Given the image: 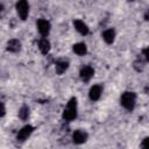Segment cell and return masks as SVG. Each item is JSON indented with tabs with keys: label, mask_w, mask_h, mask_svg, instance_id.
Returning <instances> with one entry per match:
<instances>
[{
	"label": "cell",
	"mask_w": 149,
	"mask_h": 149,
	"mask_svg": "<svg viewBox=\"0 0 149 149\" xmlns=\"http://www.w3.org/2000/svg\"><path fill=\"white\" fill-rule=\"evenodd\" d=\"M121 105L128 109V111H132L135 106V101H136V94L134 92H125L122 93L121 95Z\"/></svg>",
	"instance_id": "obj_2"
},
{
	"label": "cell",
	"mask_w": 149,
	"mask_h": 149,
	"mask_svg": "<svg viewBox=\"0 0 149 149\" xmlns=\"http://www.w3.org/2000/svg\"><path fill=\"white\" fill-rule=\"evenodd\" d=\"M114 37H115V33H114L113 29H107V30H105L104 34H102L104 41H105L106 43H108V44H111V43L114 42Z\"/></svg>",
	"instance_id": "obj_12"
},
{
	"label": "cell",
	"mask_w": 149,
	"mask_h": 149,
	"mask_svg": "<svg viewBox=\"0 0 149 149\" xmlns=\"http://www.w3.org/2000/svg\"><path fill=\"white\" fill-rule=\"evenodd\" d=\"M37 29H38V31H40V34L42 36H47L49 34V31H50V23H49V21H47L44 19H40L37 21Z\"/></svg>",
	"instance_id": "obj_5"
},
{
	"label": "cell",
	"mask_w": 149,
	"mask_h": 149,
	"mask_svg": "<svg viewBox=\"0 0 149 149\" xmlns=\"http://www.w3.org/2000/svg\"><path fill=\"white\" fill-rule=\"evenodd\" d=\"M72 139H73V142H74V143H77V144H81V143H84V142L86 141V139H87V134H86L85 132L78 129V130H76V132L73 133Z\"/></svg>",
	"instance_id": "obj_7"
},
{
	"label": "cell",
	"mask_w": 149,
	"mask_h": 149,
	"mask_svg": "<svg viewBox=\"0 0 149 149\" xmlns=\"http://www.w3.org/2000/svg\"><path fill=\"white\" fill-rule=\"evenodd\" d=\"M148 141H149V139H148V137H146V139L143 140V142H142L141 147H142V148H147V143H148Z\"/></svg>",
	"instance_id": "obj_17"
},
{
	"label": "cell",
	"mask_w": 149,
	"mask_h": 149,
	"mask_svg": "<svg viewBox=\"0 0 149 149\" xmlns=\"http://www.w3.org/2000/svg\"><path fill=\"white\" fill-rule=\"evenodd\" d=\"M3 13H5V9H3V6L2 5H0V17L3 15Z\"/></svg>",
	"instance_id": "obj_18"
},
{
	"label": "cell",
	"mask_w": 149,
	"mask_h": 149,
	"mask_svg": "<svg viewBox=\"0 0 149 149\" xmlns=\"http://www.w3.org/2000/svg\"><path fill=\"white\" fill-rule=\"evenodd\" d=\"M127 1H134V0H127Z\"/></svg>",
	"instance_id": "obj_19"
},
{
	"label": "cell",
	"mask_w": 149,
	"mask_h": 149,
	"mask_svg": "<svg viewBox=\"0 0 149 149\" xmlns=\"http://www.w3.org/2000/svg\"><path fill=\"white\" fill-rule=\"evenodd\" d=\"M20 47H21V44H20L19 40H15V38L9 40L8 43H7V50L10 51V52H16V51H19V50H20Z\"/></svg>",
	"instance_id": "obj_10"
},
{
	"label": "cell",
	"mask_w": 149,
	"mask_h": 149,
	"mask_svg": "<svg viewBox=\"0 0 149 149\" xmlns=\"http://www.w3.org/2000/svg\"><path fill=\"white\" fill-rule=\"evenodd\" d=\"M68 68H69V63L65 61H61V62L56 63V72L58 74H62L63 72H65Z\"/></svg>",
	"instance_id": "obj_13"
},
{
	"label": "cell",
	"mask_w": 149,
	"mask_h": 149,
	"mask_svg": "<svg viewBox=\"0 0 149 149\" xmlns=\"http://www.w3.org/2000/svg\"><path fill=\"white\" fill-rule=\"evenodd\" d=\"M93 74H94V70L92 66H88V65L81 68V70L79 72V76H80L81 80H84V81H88L93 77Z\"/></svg>",
	"instance_id": "obj_6"
},
{
	"label": "cell",
	"mask_w": 149,
	"mask_h": 149,
	"mask_svg": "<svg viewBox=\"0 0 149 149\" xmlns=\"http://www.w3.org/2000/svg\"><path fill=\"white\" fill-rule=\"evenodd\" d=\"M28 115H29V108H28L27 106L21 107L20 111H19V116H20L22 120H26V119L28 118Z\"/></svg>",
	"instance_id": "obj_15"
},
{
	"label": "cell",
	"mask_w": 149,
	"mask_h": 149,
	"mask_svg": "<svg viewBox=\"0 0 149 149\" xmlns=\"http://www.w3.org/2000/svg\"><path fill=\"white\" fill-rule=\"evenodd\" d=\"M38 48H40V50H41L42 54L47 55L49 52V50H50V43H49V41L45 37L41 38L40 42H38Z\"/></svg>",
	"instance_id": "obj_11"
},
{
	"label": "cell",
	"mask_w": 149,
	"mask_h": 149,
	"mask_svg": "<svg viewBox=\"0 0 149 149\" xmlns=\"http://www.w3.org/2000/svg\"><path fill=\"white\" fill-rule=\"evenodd\" d=\"M77 116V99L71 98L68 102L66 108L63 112V119L66 121H71Z\"/></svg>",
	"instance_id": "obj_1"
},
{
	"label": "cell",
	"mask_w": 149,
	"mask_h": 149,
	"mask_svg": "<svg viewBox=\"0 0 149 149\" xmlns=\"http://www.w3.org/2000/svg\"><path fill=\"white\" fill-rule=\"evenodd\" d=\"M33 130H34V128L30 125H27L23 128H21L19 130V133H17V136H16L17 141H24V140H27L30 136V134L33 133Z\"/></svg>",
	"instance_id": "obj_4"
},
{
	"label": "cell",
	"mask_w": 149,
	"mask_h": 149,
	"mask_svg": "<svg viewBox=\"0 0 149 149\" xmlns=\"http://www.w3.org/2000/svg\"><path fill=\"white\" fill-rule=\"evenodd\" d=\"M73 51L77 55H80L81 56V55H85L86 54L87 49H86V45L84 43H77V44L73 45Z\"/></svg>",
	"instance_id": "obj_14"
},
{
	"label": "cell",
	"mask_w": 149,
	"mask_h": 149,
	"mask_svg": "<svg viewBox=\"0 0 149 149\" xmlns=\"http://www.w3.org/2000/svg\"><path fill=\"white\" fill-rule=\"evenodd\" d=\"M16 12L21 20H26L29 12V5L27 0H19L16 2Z\"/></svg>",
	"instance_id": "obj_3"
},
{
	"label": "cell",
	"mask_w": 149,
	"mask_h": 149,
	"mask_svg": "<svg viewBox=\"0 0 149 149\" xmlns=\"http://www.w3.org/2000/svg\"><path fill=\"white\" fill-rule=\"evenodd\" d=\"M5 113H6V108H5L3 104H0V118H1V116H3V115H5Z\"/></svg>",
	"instance_id": "obj_16"
},
{
	"label": "cell",
	"mask_w": 149,
	"mask_h": 149,
	"mask_svg": "<svg viewBox=\"0 0 149 149\" xmlns=\"http://www.w3.org/2000/svg\"><path fill=\"white\" fill-rule=\"evenodd\" d=\"M88 95H90V99H91V100L97 101V100L100 98V95H101V86H100V85H93V86L90 88Z\"/></svg>",
	"instance_id": "obj_8"
},
{
	"label": "cell",
	"mask_w": 149,
	"mask_h": 149,
	"mask_svg": "<svg viewBox=\"0 0 149 149\" xmlns=\"http://www.w3.org/2000/svg\"><path fill=\"white\" fill-rule=\"evenodd\" d=\"M73 26L76 28L77 31H79L81 35H86L88 33V27L81 21V20H74L73 21Z\"/></svg>",
	"instance_id": "obj_9"
}]
</instances>
